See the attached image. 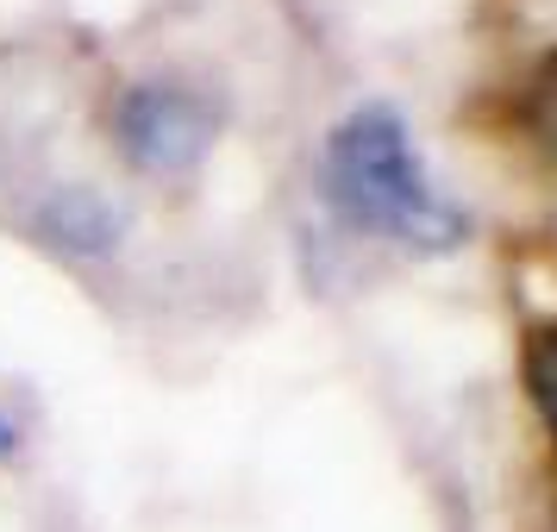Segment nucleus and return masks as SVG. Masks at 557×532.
<instances>
[{
    "instance_id": "1",
    "label": "nucleus",
    "mask_w": 557,
    "mask_h": 532,
    "mask_svg": "<svg viewBox=\"0 0 557 532\" xmlns=\"http://www.w3.org/2000/svg\"><path fill=\"white\" fill-rule=\"evenodd\" d=\"M326 201L357 232H376L401 251L445 257L463 245L470 220L432 188L426 163L388 101L351 107L326 138Z\"/></svg>"
},
{
    "instance_id": "2",
    "label": "nucleus",
    "mask_w": 557,
    "mask_h": 532,
    "mask_svg": "<svg viewBox=\"0 0 557 532\" xmlns=\"http://www.w3.org/2000/svg\"><path fill=\"white\" fill-rule=\"evenodd\" d=\"M113 138L145 176H182L213 145V107L176 82H132L113 107Z\"/></svg>"
},
{
    "instance_id": "3",
    "label": "nucleus",
    "mask_w": 557,
    "mask_h": 532,
    "mask_svg": "<svg viewBox=\"0 0 557 532\" xmlns=\"http://www.w3.org/2000/svg\"><path fill=\"white\" fill-rule=\"evenodd\" d=\"M45 232L70 251H107V245H120V213H107L88 188H63L45 207Z\"/></svg>"
},
{
    "instance_id": "4",
    "label": "nucleus",
    "mask_w": 557,
    "mask_h": 532,
    "mask_svg": "<svg viewBox=\"0 0 557 532\" xmlns=\"http://www.w3.org/2000/svg\"><path fill=\"white\" fill-rule=\"evenodd\" d=\"M520 126H527V138L539 145V157L557 163V51L539 57V70H532L527 88H520Z\"/></svg>"
},
{
    "instance_id": "6",
    "label": "nucleus",
    "mask_w": 557,
    "mask_h": 532,
    "mask_svg": "<svg viewBox=\"0 0 557 532\" xmlns=\"http://www.w3.org/2000/svg\"><path fill=\"white\" fill-rule=\"evenodd\" d=\"M20 451V426H13V420H0V457H13Z\"/></svg>"
},
{
    "instance_id": "5",
    "label": "nucleus",
    "mask_w": 557,
    "mask_h": 532,
    "mask_svg": "<svg viewBox=\"0 0 557 532\" xmlns=\"http://www.w3.org/2000/svg\"><path fill=\"white\" fill-rule=\"evenodd\" d=\"M520 376H527V401H532V413L545 420V432H552V445H557V320H552V326H539V332L527 338Z\"/></svg>"
}]
</instances>
